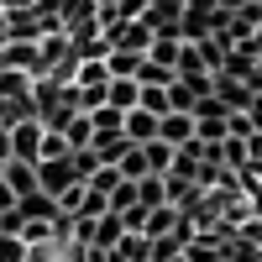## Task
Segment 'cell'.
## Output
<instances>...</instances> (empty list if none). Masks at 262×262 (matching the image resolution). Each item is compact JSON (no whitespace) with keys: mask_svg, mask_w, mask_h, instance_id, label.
Returning <instances> with one entry per match:
<instances>
[{"mask_svg":"<svg viewBox=\"0 0 262 262\" xmlns=\"http://www.w3.org/2000/svg\"><path fill=\"white\" fill-rule=\"evenodd\" d=\"M105 100L116 105V116H126V111L142 105V84L137 79H111V84H105Z\"/></svg>","mask_w":262,"mask_h":262,"instance_id":"1","label":"cell"},{"mask_svg":"<svg viewBox=\"0 0 262 262\" xmlns=\"http://www.w3.org/2000/svg\"><path fill=\"white\" fill-rule=\"evenodd\" d=\"M11 137H16V142H11V152H16V163H27V158L37 163V152H42V142H37V137H42V126H37V121H32V126H16Z\"/></svg>","mask_w":262,"mask_h":262,"instance_id":"2","label":"cell"},{"mask_svg":"<svg viewBox=\"0 0 262 262\" xmlns=\"http://www.w3.org/2000/svg\"><path fill=\"white\" fill-rule=\"evenodd\" d=\"M69 184H79V179H69V168H42V189L48 194H63Z\"/></svg>","mask_w":262,"mask_h":262,"instance_id":"3","label":"cell"},{"mask_svg":"<svg viewBox=\"0 0 262 262\" xmlns=\"http://www.w3.org/2000/svg\"><path fill=\"white\" fill-rule=\"evenodd\" d=\"M11 189H16V194L37 189V168H27V163H11Z\"/></svg>","mask_w":262,"mask_h":262,"instance_id":"4","label":"cell"}]
</instances>
